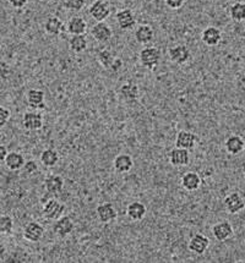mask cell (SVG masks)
Wrapping results in <instances>:
<instances>
[{
	"mask_svg": "<svg viewBox=\"0 0 245 263\" xmlns=\"http://www.w3.org/2000/svg\"><path fill=\"white\" fill-rule=\"evenodd\" d=\"M146 213H147V208H146V206L142 202L134 201L126 207V215L133 221L142 220L145 218Z\"/></svg>",
	"mask_w": 245,
	"mask_h": 263,
	"instance_id": "44dd1931",
	"label": "cell"
},
{
	"mask_svg": "<svg viewBox=\"0 0 245 263\" xmlns=\"http://www.w3.org/2000/svg\"><path fill=\"white\" fill-rule=\"evenodd\" d=\"M75 229L74 220L68 215H62L59 219L55 220L53 227V231L60 237H66L72 233Z\"/></svg>",
	"mask_w": 245,
	"mask_h": 263,
	"instance_id": "30bf717a",
	"label": "cell"
},
{
	"mask_svg": "<svg viewBox=\"0 0 245 263\" xmlns=\"http://www.w3.org/2000/svg\"><path fill=\"white\" fill-rule=\"evenodd\" d=\"M64 6L70 11H81L85 8V0H65Z\"/></svg>",
	"mask_w": 245,
	"mask_h": 263,
	"instance_id": "d6a6232c",
	"label": "cell"
},
{
	"mask_svg": "<svg viewBox=\"0 0 245 263\" xmlns=\"http://www.w3.org/2000/svg\"><path fill=\"white\" fill-rule=\"evenodd\" d=\"M66 31L71 36H79V34H85L87 31V22L81 16L71 17L66 24Z\"/></svg>",
	"mask_w": 245,
	"mask_h": 263,
	"instance_id": "7402d4cb",
	"label": "cell"
},
{
	"mask_svg": "<svg viewBox=\"0 0 245 263\" xmlns=\"http://www.w3.org/2000/svg\"><path fill=\"white\" fill-rule=\"evenodd\" d=\"M44 188L49 195H59L64 190V179L60 175H49L44 180Z\"/></svg>",
	"mask_w": 245,
	"mask_h": 263,
	"instance_id": "603a6c76",
	"label": "cell"
},
{
	"mask_svg": "<svg viewBox=\"0 0 245 263\" xmlns=\"http://www.w3.org/2000/svg\"><path fill=\"white\" fill-rule=\"evenodd\" d=\"M27 2L28 0H9V4L14 9H22L27 4Z\"/></svg>",
	"mask_w": 245,
	"mask_h": 263,
	"instance_id": "8d00e7d4",
	"label": "cell"
},
{
	"mask_svg": "<svg viewBox=\"0 0 245 263\" xmlns=\"http://www.w3.org/2000/svg\"><path fill=\"white\" fill-rule=\"evenodd\" d=\"M244 30H245V21H244Z\"/></svg>",
	"mask_w": 245,
	"mask_h": 263,
	"instance_id": "f35d334b",
	"label": "cell"
},
{
	"mask_svg": "<svg viewBox=\"0 0 245 263\" xmlns=\"http://www.w3.org/2000/svg\"><path fill=\"white\" fill-rule=\"evenodd\" d=\"M44 236V227L38 221H30L24 227V237L30 242H38Z\"/></svg>",
	"mask_w": 245,
	"mask_h": 263,
	"instance_id": "ba28073f",
	"label": "cell"
},
{
	"mask_svg": "<svg viewBox=\"0 0 245 263\" xmlns=\"http://www.w3.org/2000/svg\"><path fill=\"white\" fill-rule=\"evenodd\" d=\"M118 58L114 56V54L109 50H101L100 53L97 54V60L98 63L103 66L104 69H108V70H112L114 63Z\"/></svg>",
	"mask_w": 245,
	"mask_h": 263,
	"instance_id": "4dcf8cb0",
	"label": "cell"
},
{
	"mask_svg": "<svg viewBox=\"0 0 245 263\" xmlns=\"http://www.w3.org/2000/svg\"><path fill=\"white\" fill-rule=\"evenodd\" d=\"M164 2L165 5L172 9V10H178V9H180L184 5L185 0H164Z\"/></svg>",
	"mask_w": 245,
	"mask_h": 263,
	"instance_id": "d590c367",
	"label": "cell"
},
{
	"mask_svg": "<svg viewBox=\"0 0 245 263\" xmlns=\"http://www.w3.org/2000/svg\"><path fill=\"white\" fill-rule=\"evenodd\" d=\"M201 176L195 172H187L181 176L180 185L186 191H196L201 186Z\"/></svg>",
	"mask_w": 245,
	"mask_h": 263,
	"instance_id": "d6986e66",
	"label": "cell"
},
{
	"mask_svg": "<svg viewBox=\"0 0 245 263\" xmlns=\"http://www.w3.org/2000/svg\"><path fill=\"white\" fill-rule=\"evenodd\" d=\"M168 55H169L171 60L174 64L181 65L185 64L187 60L190 59L192 54H190V50L185 44H177V46L169 48V50H168Z\"/></svg>",
	"mask_w": 245,
	"mask_h": 263,
	"instance_id": "8fae6325",
	"label": "cell"
},
{
	"mask_svg": "<svg viewBox=\"0 0 245 263\" xmlns=\"http://www.w3.org/2000/svg\"><path fill=\"white\" fill-rule=\"evenodd\" d=\"M155 37V31L149 25H140L135 31V39L140 44H148Z\"/></svg>",
	"mask_w": 245,
	"mask_h": 263,
	"instance_id": "484cf974",
	"label": "cell"
},
{
	"mask_svg": "<svg viewBox=\"0 0 245 263\" xmlns=\"http://www.w3.org/2000/svg\"><path fill=\"white\" fill-rule=\"evenodd\" d=\"M168 159L173 167H185L190 163V152L185 148L176 147L169 152Z\"/></svg>",
	"mask_w": 245,
	"mask_h": 263,
	"instance_id": "7c38bea8",
	"label": "cell"
},
{
	"mask_svg": "<svg viewBox=\"0 0 245 263\" xmlns=\"http://www.w3.org/2000/svg\"><path fill=\"white\" fill-rule=\"evenodd\" d=\"M25 157L20 152H10L5 158V166L10 170H20L25 166Z\"/></svg>",
	"mask_w": 245,
	"mask_h": 263,
	"instance_id": "4316f807",
	"label": "cell"
},
{
	"mask_svg": "<svg viewBox=\"0 0 245 263\" xmlns=\"http://www.w3.org/2000/svg\"><path fill=\"white\" fill-rule=\"evenodd\" d=\"M133 167H134V160L130 154H125V153L119 154V156H117L113 160L114 170L119 174L129 173L130 170L133 169Z\"/></svg>",
	"mask_w": 245,
	"mask_h": 263,
	"instance_id": "ffe728a7",
	"label": "cell"
},
{
	"mask_svg": "<svg viewBox=\"0 0 245 263\" xmlns=\"http://www.w3.org/2000/svg\"><path fill=\"white\" fill-rule=\"evenodd\" d=\"M197 141V136L192 131H186V130H181L178 132L176 137V147L179 148H185V150H193L195 147Z\"/></svg>",
	"mask_w": 245,
	"mask_h": 263,
	"instance_id": "2e32d148",
	"label": "cell"
},
{
	"mask_svg": "<svg viewBox=\"0 0 245 263\" xmlns=\"http://www.w3.org/2000/svg\"><path fill=\"white\" fill-rule=\"evenodd\" d=\"M201 41L206 46L215 47L222 41L221 30L215 26H209L201 32Z\"/></svg>",
	"mask_w": 245,
	"mask_h": 263,
	"instance_id": "ac0fdd59",
	"label": "cell"
},
{
	"mask_svg": "<svg viewBox=\"0 0 245 263\" xmlns=\"http://www.w3.org/2000/svg\"><path fill=\"white\" fill-rule=\"evenodd\" d=\"M116 20L120 30L129 31L135 26L136 18L131 9H122L117 12Z\"/></svg>",
	"mask_w": 245,
	"mask_h": 263,
	"instance_id": "4fadbf2b",
	"label": "cell"
},
{
	"mask_svg": "<svg viewBox=\"0 0 245 263\" xmlns=\"http://www.w3.org/2000/svg\"><path fill=\"white\" fill-rule=\"evenodd\" d=\"M24 170H25V173L30 174V175L31 174H34L38 170L37 161L36 160H27L24 166Z\"/></svg>",
	"mask_w": 245,
	"mask_h": 263,
	"instance_id": "e575fe53",
	"label": "cell"
},
{
	"mask_svg": "<svg viewBox=\"0 0 245 263\" xmlns=\"http://www.w3.org/2000/svg\"><path fill=\"white\" fill-rule=\"evenodd\" d=\"M69 47L70 49L74 53H82L87 49L88 42L86 39L85 34H79V36H71L69 41Z\"/></svg>",
	"mask_w": 245,
	"mask_h": 263,
	"instance_id": "f1b7e54d",
	"label": "cell"
},
{
	"mask_svg": "<svg viewBox=\"0 0 245 263\" xmlns=\"http://www.w3.org/2000/svg\"><path fill=\"white\" fill-rule=\"evenodd\" d=\"M59 153L54 148H47L41 154V163L47 168H53L58 164L59 161Z\"/></svg>",
	"mask_w": 245,
	"mask_h": 263,
	"instance_id": "83f0119b",
	"label": "cell"
},
{
	"mask_svg": "<svg viewBox=\"0 0 245 263\" xmlns=\"http://www.w3.org/2000/svg\"><path fill=\"white\" fill-rule=\"evenodd\" d=\"M10 119V110L8 108L0 107V126H4L6 123Z\"/></svg>",
	"mask_w": 245,
	"mask_h": 263,
	"instance_id": "836d02e7",
	"label": "cell"
},
{
	"mask_svg": "<svg viewBox=\"0 0 245 263\" xmlns=\"http://www.w3.org/2000/svg\"><path fill=\"white\" fill-rule=\"evenodd\" d=\"M43 115L37 110L26 112L22 116V125L27 131H37L43 128Z\"/></svg>",
	"mask_w": 245,
	"mask_h": 263,
	"instance_id": "277c9868",
	"label": "cell"
},
{
	"mask_svg": "<svg viewBox=\"0 0 245 263\" xmlns=\"http://www.w3.org/2000/svg\"><path fill=\"white\" fill-rule=\"evenodd\" d=\"M44 31L49 36H59L64 31V24L56 16H49L44 21Z\"/></svg>",
	"mask_w": 245,
	"mask_h": 263,
	"instance_id": "d4e9b609",
	"label": "cell"
},
{
	"mask_svg": "<svg viewBox=\"0 0 245 263\" xmlns=\"http://www.w3.org/2000/svg\"><path fill=\"white\" fill-rule=\"evenodd\" d=\"M91 36L97 41L98 43H107L112 39L113 37V31L108 24L104 21L97 22L96 25H93V27L91 28Z\"/></svg>",
	"mask_w": 245,
	"mask_h": 263,
	"instance_id": "8992f818",
	"label": "cell"
},
{
	"mask_svg": "<svg viewBox=\"0 0 245 263\" xmlns=\"http://www.w3.org/2000/svg\"><path fill=\"white\" fill-rule=\"evenodd\" d=\"M234 230L232 224L229 223L228 220H222L216 223L215 226L212 227V235L215 236V239L217 241H227V240L231 239L233 236Z\"/></svg>",
	"mask_w": 245,
	"mask_h": 263,
	"instance_id": "52a82bcc",
	"label": "cell"
},
{
	"mask_svg": "<svg viewBox=\"0 0 245 263\" xmlns=\"http://www.w3.org/2000/svg\"><path fill=\"white\" fill-rule=\"evenodd\" d=\"M229 16L235 22H244L245 21V3H234L229 8Z\"/></svg>",
	"mask_w": 245,
	"mask_h": 263,
	"instance_id": "f546056e",
	"label": "cell"
},
{
	"mask_svg": "<svg viewBox=\"0 0 245 263\" xmlns=\"http://www.w3.org/2000/svg\"><path fill=\"white\" fill-rule=\"evenodd\" d=\"M140 63L148 70H155L161 62V50L156 47L148 46L140 52Z\"/></svg>",
	"mask_w": 245,
	"mask_h": 263,
	"instance_id": "6da1fadb",
	"label": "cell"
},
{
	"mask_svg": "<svg viewBox=\"0 0 245 263\" xmlns=\"http://www.w3.org/2000/svg\"><path fill=\"white\" fill-rule=\"evenodd\" d=\"M65 212V206L60 204L58 199L55 198H49L46 204H43V210L42 213L44 218L48 220H56L64 214Z\"/></svg>",
	"mask_w": 245,
	"mask_h": 263,
	"instance_id": "7a4b0ae2",
	"label": "cell"
},
{
	"mask_svg": "<svg viewBox=\"0 0 245 263\" xmlns=\"http://www.w3.org/2000/svg\"><path fill=\"white\" fill-rule=\"evenodd\" d=\"M224 145L225 150H227L228 153L232 154V156H237L240 152H243L245 148V142L243 140V137H240V136L238 135L229 136L227 140H225Z\"/></svg>",
	"mask_w": 245,
	"mask_h": 263,
	"instance_id": "cb8c5ba5",
	"label": "cell"
},
{
	"mask_svg": "<svg viewBox=\"0 0 245 263\" xmlns=\"http://www.w3.org/2000/svg\"><path fill=\"white\" fill-rule=\"evenodd\" d=\"M46 94L41 90H30L26 93V102L27 106L31 109L34 110H43L46 109Z\"/></svg>",
	"mask_w": 245,
	"mask_h": 263,
	"instance_id": "9a60e30c",
	"label": "cell"
},
{
	"mask_svg": "<svg viewBox=\"0 0 245 263\" xmlns=\"http://www.w3.org/2000/svg\"><path fill=\"white\" fill-rule=\"evenodd\" d=\"M88 14L97 22L107 20L108 16L110 15L109 3L106 2V0H96V2L91 4L90 9H88Z\"/></svg>",
	"mask_w": 245,
	"mask_h": 263,
	"instance_id": "3957f363",
	"label": "cell"
},
{
	"mask_svg": "<svg viewBox=\"0 0 245 263\" xmlns=\"http://www.w3.org/2000/svg\"><path fill=\"white\" fill-rule=\"evenodd\" d=\"M12 229H14V220L10 215L3 214L0 218V231H2L3 235H8L10 234Z\"/></svg>",
	"mask_w": 245,
	"mask_h": 263,
	"instance_id": "1f68e13d",
	"label": "cell"
},
{
	"mask_svg": "<svg viewBox=\"0 0 245 263\" xmlns=\"http://www.w3.org/2000/svg\"><path fill=\"white\" fill-rule=\"evenodd\" d=\"M223 205L225 211H227L229 214H237L245 208L244 198L241 197L240 193L238 192H232L225 196Z\"/></svg>",
	"mask_w": 245,
	"mask_h": 263,
	"instance_id": "5b68a950",
	"label": "cell"
},
{
	"mask_svg": "<svg viewBox=\"0 0 245 263\" xmlns=\"http://www.w3.org/2000/svg\"><path fill=\"white\" fill-rule=\"evenodd\" d=\"M209 246H210L209 237L200 233L193 235L189 241V245H187L190 251L195 253V255H203V253L209 250Z\"/></svg>",
	"mask_w": 245,
	"mask_h": 263,
	"instance_id": "5bb4252c",
	"label": "cell"
},
{
	"mask_svg": "<svg viewBox=\"0 0 245 263\" xmlns=\"http://www.w3.org/2000/svg\"><path fill=\"white\" fill-rule=\"evenodd\" d=\"M8 151H6L5 146H0V160L2 161H5V158L8 157Z\"/></svg>",
	"mask_w": 245,
	"mask_h": 263,
	"instance_id": "74e56055",
	"label": "cell"
},
{
	"mask_svg": "<svg viewBox=\"0 0 245 263\" xmlns=\"http://www.w3.org/2000/svg\"><path fill=\"white\" fill-rule=\"evenodd\" d=\"M98 220L103 224H108V223H112L117 219L118 217V212L114 207L113 204L110 202H103L97 207L96 210Z\"/></svg>",
	"mask_w": 245,
	"mask_h": 263,
	"instance_id": "9c48e42d",
	"label": "cell"
},
{
	"mask_svg": "<svg viewBox=\"0 0 245 263\" xmlns=\"http://www.w3.org/2000/svg\"><path fill=\"white\" fill-rule=\"evenodd\" d=\"M120 96H122L123 100L128 104H134L138 102L140 97V88L134 82H126L120 87Z\"/></svg>",
	"mask_w": 245,
	"mask_h": 263,
	"instance_id": "e0dca14e",
	"label": "cell"
}]
</instances>
